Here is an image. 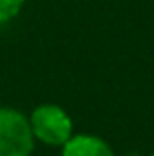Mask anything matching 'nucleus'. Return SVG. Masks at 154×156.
<instances>
[{
  "mask_svg": "<svg viewBox=\"0 0 154 156\" xmlns=\"http://www.w3.org/2000/svg\"><path fill=\"white\" fill-rule=\"evenodd\" d=\"M24 2L26 0H0V24L10 22L14 16H18Z\"/></svg>",
  "mask_w": 154,
  "mask_h": 156,
  "instance_id": "4",
  "label": "nucleus"
},
{
  "mask_svg": "<svg viewBox=\"0 0 154 156\" xmlns=\"http://www.w3.org/2000/svg\"><path fill=\"white\" fill-rule=\"evenodd\" d=\"M61 156H115L111 146L93 134H75L63 144Z\"/></svg>",
  "mask_w": 154,
  "mask_h": 156,
  "instance_id": "3",
  "label": "nucleus"
},
{
  "mask_svg": "<svg viewBox=\"0 0 154 156\" xmlns=\"http://www.w3.org/2000/svg\"><path fill=\"white\" fill-rule=\"evenodd\" d=\"M32 133L38 140L50 146H63L73 136V122L69 115L58 105H40L30 117Z\"/></svg>",
  "mask_w": 154,
  "mask_h": 156,
  "instance_id": "2",
  "label": "nucleus"
},
{
  "mask_svg": "<svg viewBox=\"0 0 154 156\" xmlns=\"http://www.w3.org/2000/svg\"><path fill=\"white\" fill-rule=\"evenodd\" d=\"M30 119L16 109H0V156H30L34 150Z\"/></svg>",
  "mask_w": 154,
  "mask_h": 156,
  "instance_id": "1",
  "label": "nucleus"
},
{
  "mask_svg": "<svg viewBox=\"0 0 154 156\" xmlns=\"http://www.w3.org/2000/svg\"><path fill=\"white\" fill-rule=\"evenodd\" d=\"M124 156H140V154H136V152H128V154H124Z\"/></svg>",
  "mask_w": 154,
  "mask_h": 156,
  "instance_id": "5",
  "label": "nucleus"
}]
</instances>
